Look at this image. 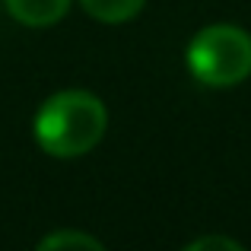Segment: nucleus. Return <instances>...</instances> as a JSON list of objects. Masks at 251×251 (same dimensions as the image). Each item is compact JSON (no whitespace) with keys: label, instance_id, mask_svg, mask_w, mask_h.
<instances>
[{"label":"nucleus","instance_id":"f257e3e1","mask_svg":"<svg viewBox=\"0 0 251 251\" xmlns=\"http://www.w3.org/2000/svg\"><path fill=\"white\" fill-rule=\"evenodd\" d=\"M108 127V111L102 99L86 89L54 92L35 115V140L48 156L76 159L96 150Z\"/></svg>","mask_w":251,"mask_h":251},{"label":"nucleus","instance_id":"f03ea898","mask_svg":"<svg viewBox=\"0 0 251 251\" xmlns=\"http://www.w3.org/2000/svg\"><path fill=\"white\" fill-rule=\"evenodd\" d=\"M188 67L194 80L226 89L251 76V35L239 25L216 23L201 29L188 45Z\"/></svg>","mask_w":251,"mask_h":251},{"label":"nucleus","instance_id":"7ed1b4c3","mask_svg":"<svg viewBox=\"0 0 251 251\" xmlns=\"http://www.w3.org/2000/svg\"><path fill=\"white\" fill-rule=\"evenodd\" d=\"M6 13L29 29H48L61 23L70 10V0H3Z\"/></svg>","mask_w":251,"mask_h":251},{"label":"nucleus","instance_id":"20e7f679","mask_svg":"<svg viewBox=\"0 0 251 251\" xmlns=\"http://www.w3.org/2000/svg\"><path fill=\"white\" fill-rule=\"evenodd\" d=\"M80 3H83V10L89 13L92 19L108 23V25H118V23L134 19L137 13L143 10L147 0H80Z\"/></svg>","mask_w":251,"mask_h":251},{"label":"nucleus","instance_id":"39448f33","mask_svg":"<svg viewBox=\"0 0 251 251\" xmlns=\"http://www.w3.org/2000/svg\"><path fill=\"white\" fill-rule=\"evenodd\" d=\"M38 248H89V251H99L102 248V242L96 239V235H86V232H54V235H45L42 242H38Z\"/></svg>","mask_w":251,"mask_h":251},{"label":"nucleus","instance_id":"423d86ee","mask_svg":"<svg viewBox=\"0 0 251 251\" xmlns=\"http://www.w3.org/2000/svg\"><path fill=\"white\" fill-rule=\"evenodd\" d=\"M207 248H229V251H242L239 242L226 239V235H207V239H194V242H188V251H207Z\"/></svg>","mask_w":251,"mask_h":251}]
</instances>
